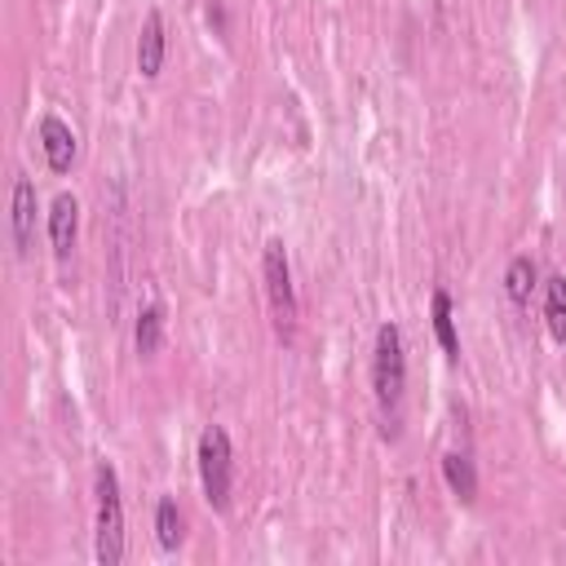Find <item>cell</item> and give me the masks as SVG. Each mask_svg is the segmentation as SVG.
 Instances as JSON below:
<instances>
[{"mask_svg":"<svg viewBox=\"0 0 566 566\" xmlns=\"http://www.w3.org/2000/svg\"><path fill=\"white\" fill-rule=\"evenodd\" d=\"M371 398L385 420V438L394 442L407 398V345H402V327L389 318L376 327V345H371Z\"/></svg>","mask_w":566,"mask_h":566,"instance_id":"obj_1","label":"cell"},{"mask_svg":"<svg viewBox=\"0 0 566 566\" xmlns=\"http://www.w3.org/2000/svg\"><path fill=\"white\" fill-rule=\"evenodd\" d=\"M93 495H97V562L102 566H119L124 562V495H119V473L111 460H97L93 469Z\"/></svg>","mask_w":566,"mask_h":566,"instance_id":"obj_2","label":"cell"},{"mask_svg":"<svg viewBox=\"0 0 566 566\" xmlns=\"http://www.w3.org/2000/svg\"><path fill=\"white\" fill-rule=\"evenodd\" d=\"M195 464H199V486L212 513L230 509V491H234V447L230 433L221 424H208L195 442Z\"/></svg>","mask_w":566,"mask_h":566,"instance_id":"obj_3","label":"cell"},{"mask_svg":"<svg viewBox=\"0 0 566 566\" xmlns=\"http://www.w3.org/2000/svg\"><path fill=\"white\" fill-rule=\"evenodd\" d=\"M261 279H265V301H270L274 336L283 345H292V336H296V287H292V265H287L283 239H265V248H261Z\"/></svg>","mask_w":566,"mask_h":566,"instance_id":"obj_4","label":"cell"},{"mask_svg":"<svg viewBox=\"0 0 566 566\" xmlns=\"http://www.w3.org/2000/svg\"><path fill=\"white\" fill-rule=\"evenodd\" d=\"M9 239H13V256H27V252H31V239H35V181H31L27 172H13Z\"/></svg>","mask_w":566,"mask_h":566,"instance_id":"obj_5","label":"cell"},{"mask_svg":"<svg viewBox=\"0 0 566 566\" xmlns=\"http://www.w3.org/2000/svg\"><path fill=\"white\" fill-rule=\"evenodd\" d=\"M75 239H80V199L62 190V195L49 203V243H53V256H57L62 265L71 261Z\"/></svg>","mask_w":566,"mask_h":566,"instance_id":"obj_6","label":"cell"},{"mask_svg":"<svg viewBox=\"0 0 566 566\" xmlns=\"http://www.w3.org/2000/svg\"><path fill=\"white\" fill-rule=\"evenodd\" d=\"M40 150H44V164H49L53 172H71L75 150H80L71 124L57 119V115H44V119H40Z\"/></svg>","mask_w":566,"mask_h":566,"instance_id":"obj_7","label":"cell"},{"mask_svg":"<svg viewBox=\"0 0 566 566\" xmlns=\"http://www.w3.org/2000/svg\"><path fill=\"white\" fill-rule=\"evenodd\" d=\"M164 53H168L164 13L150 9L146 22H142V35H137V71H142V80H159V71H164Z\"/></svg>","mask_w":566,"mask_h":566,"instance_id":"obj_8","label":"cell"},{"mask_svg":"<svg viewBox=\"0 0 566 566\" xmlns=\"http://www.w3.org/2000/svg\"><path fill=\"white\" fill-rule=\"evenodd\" d=\"M442 482H447V491H451L460 504H473V500H478V469H473V455H469V451H447V455H442Z\"/></svg>","mask_w":566,"mask_h":566,"instance_id":"obj_9","label":"cell"},{"mask_svg":"<svg viewBox=\"0 0 566 566\" xmlns=\"http://www.w3.org/2000/svg\"><path fill=\"white\" fill-rule=\"evenodd\" d=\"M535 287H539V265H535V256L517 252V256L509 261V270H504V296L522 310V305H531Z\"/></svg>","mask_w":566,"mask_h":566,"instance_id":"obj_10","label":"cell"},{"mask_svg":"<svg viewBox=\"0 0 566 566\" xmlns=\"http://www.w3.org/2000/svg\"><path fill=\"white\" fill-rule=\"evenodd\" d=\"M133 345H137L142 358H155V354H159V345H164V305H159V301H150V305L137 310Z\"/></svg>","mask_w":566,"mask_h":566,"instance_id":"obj_11","label":"cell"},{"mask_svg":"<svg viewBox=\"0 0 566 566\" xmlns=\"http://www.w3.org/2000/svg\"><path fill=\"white\" fill-rule=\"evenodd\" d=\"M433 336L442 345V354L455 363L460 358V332H455V305H451V292H433Z\"/></svg>","mask_w":566,"mask_h":566,"instance_id":"obj_12","label":"cell"},{"mask_svg":"<svg viewBox=\"0 0 566 566\" xmlns=\"http://www.w3.org/2000/svg\"><path fill=\"white\" fill-rule=\"evenodd\" d=\"M155 539L164 553L181 548V539H186V517H181L172 495H159V504H155Z\"/></svg>","mask_w":566,"mask_h":566,"instance_id":"obj_13","label":"cell"},{"mask_svg":"<svg viewBox=\"0 0 566 566\" xmlns=\"http://www.w3.org/2000/svg\"><path fill=\"white\" fill-rule=\"evenodd\" d=\"M544 323L557 345H566V274L544 279Z\"/></svg>","mask_w":566,"mask_h":566,"instance_id":"obj_14","label":"cell"},{"mask_svg":"<svg viewBox=\"0 0 566 566\" xmlns=\"http://www.w3.org/2000/svg\"><path fill=\"white\" fill-rule=\"evenodd\" d=\"M208 22H212V27H217V35H226V9H221V4H217V0H212V4H208Z\"/></svg>","mask_w":566,"mask_h":566,"instance_id":"obj_15","label":"cell"}]
</instances>
